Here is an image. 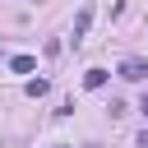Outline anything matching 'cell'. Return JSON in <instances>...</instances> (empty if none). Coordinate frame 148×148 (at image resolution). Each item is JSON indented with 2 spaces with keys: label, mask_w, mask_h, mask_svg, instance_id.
Listing matches in <instances>:
<instances>
[{
  "label": "cell",
  "mask_w": 148,
  "mask_h": 148,
  "mask_svg": "<svg viewBox=\"0 0 148 148\" xmlns=\"http://www.w3.org/2000/svg\"><path fill=\"white\" fill-rule=\"evenodd\" d=\"M120 79L143 83V79H148V60H143V56H125V60H120Z\"/></svg>",
  "instance_id": "1"
},
{
  "label": "cell",
  "mask_w": 148,
  "mask_h": 148,
  "mask_svg": "<svg viewBox=\"0 0 148 148\" xmlns=\"http://www.w3.org/2000/svg\"><path fill=\"white\" fill-rule=\"evenodd\" d=\"M88 28H92V5H83V9H79V18H74V32H69V37H74V46L83 42V32H88Z\"/></svg>",
  "instance_id": "2"
},
{
  "label": "cell",
  "mask_w": 148,
  "mask_h": 148,
  "mask_svg": "<svg viewBox=\"0 0 148 148\" xmlns=\"http://www.w3.org/2000/svg\"><path fill=\"white\" fill-rule=\"evenodd\" d=\"M9 69H14V74H32L37 60H32V56H9Z\"/></svg>",
  "instance_id": "3"
},
{
  "label": "cell",
  "mask_w": 148,
  "mask_h": 148,
  "mask_svg": "<svg viewBox=\"0 0 148 148\" xmlns=\"http://www.w3.org/2000/svg\"><path fill=\"white\" fill-rule=\"evenodd\" d=\"M83 88H88V92L106 88V69H88V74H83Z\"/></svg>",
  "instance_id": "4"
},
{
  "label": "cell",
  "mask_w": 148,
  "mask_h": 148,
  "mask_svg": "<svg viewBox=\"0 0 148 148\" xmlns=\"http://www.w3.org/2000/svg\"><path fill=\"white\" fill-rule=\"evenodd\" d=\"M46 88H51L46 79H28V97H46Z\"/></svg>",
  "instance_id": "5"
},
{
  "label": "cell",
  "mask_w": 148,
  "mask_h": 148,
  "mask_svg": "<svg viewBox=\"0 0 148 148\" xmlns=\"http://www.w3.org/2000/svg\"><path fill=\"white\" fill-rule=\"evenodd\" d=\"M139 143H143V148H148V125H143V134H139Z\"/></svg>",
  "instance_id": "6"
},
{
  "label": "cell",
  "mask_w": 148,
  "mask_h": 148,
  "mask_svg": "<svg viewBox=\"0 0 148 148\" xmlns=\"http://www.w3.org/2000/svg\"><path fill=\"white\" fill-rule=\"evenodd\" d=\"M139 111H143V120H148V97H143V106H139Z\"/></svg>",
  "instance_id": "7"
}]
</instances>
